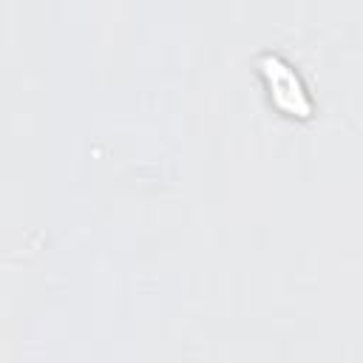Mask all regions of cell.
Segmentation results:
<instances>
[{
	"label": "cell",
	"mask_w": 363,
	"mask_h": 363,
	"mask_svg": "<svg viewBox=\"0 0 363 363\" xmlns=\"http://www.w3.org/2000/svg\"><path fill=\"white\" fill-rule=\"evenodd\" d=\"M258 68H261V77L267 79V88H269V99L275 102V108H281L284 113L289 116H309L312 105H309V96L298 79V74L275 54H264L258 60Z\"/></svg>",
	"instance_id": "6da1fadb"
}]
</instances>
